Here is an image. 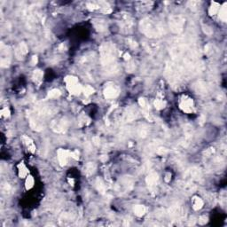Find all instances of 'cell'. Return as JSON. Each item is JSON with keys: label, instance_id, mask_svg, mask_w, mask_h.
I'll list each match as a JSON object with an SVG mask.
<instances>
[{"label": "cell", "instance_id": "obj_8", "mask_svg": "<svg viewBox=\"0 0 227 227\" xmlns=\"http://www.w3.org/2000/svg\"><path fill=\"white\" fill-rule=\"evenodd\" d=\"M51 126L55 132H63L68 129V122L66 118H60L53 121Z\"/></svg>", "mask_w": 227, "mask_h": 227}, {"label": "cell", "instance_id": "obj_11", "mask_svg": "<svg viewBox=\"0 0 227 227\" xmlns=\"http://www.w3.org/2000/svg\"><path fill=\"white\" fill-rule=\"evenodd\" d=\"M118 94L119 91L114 84L107 85L104 90V96L106 99H114L118 96Z\"/></svg>", "mask_w": 227, "mask_h": 227}, {"label": "cell", "instance_id": "obj_7", "mask_svg": "<svg viewBox=\"0 0 227 227\" xmlns=\"http://www.w3.org/2000/svg\"><path fill=\"white\" fill-rule=\"evenodd\" d=\"M11 62V50L8 46H5L2 45L1 47V67L7 68Z\"/></svg>", "mask_w": 227, "mask_h": 227}, {"label": "cell", "instance_id": "obj_18", "mask_svg": "<svg viewBox=\"0 0 227 227\" xmlns=\"http://www.w3.org/2000/svg\"><path fill=\"white\" fill-rule=\"evenodd\" d=\"M195 89L198 93H206L208 89V85L205 82H199L195 85Z\"/></svg>", "mask_w": 227, "mask_h": 227}, {"label": "cell", "instance_id": "obj_14", "mask_svg": "<svg viewBox=\"0 0 227 227\" xmlns=\"http://www.w3.org/2000/svg\"><path fill=\"white\" fill-rule=\"evenodd\" d=\"M158 179H159L158 174L155 173V172H152L147 176L146 182H147V184L149 187H154L156 185L157 182H158Z\"/></svg>", "mask_w": 227, "mask_h": 227}, {"label": "cell", "instance_id": "obj_39", "mask_svg": "<svg viewBox=\"0 0 227 227\" xmlns=\"http://www.w3.org/2000/svg\"><path fill=\"white\" fill-rule=\"evenodd\" d=\"M206 223H208V216H202L199 218V224L200 225H205Z\"/></svg>", "mask_w": 227, "mask_h": 227}, {"label": "cell", "instance_id": "obj_2", "mask_svg": "<svg viewBox=\"0 0 227 227\" xmlns=\"http://www.w3.org/2000/svg\"><path fill=\"white\" fill-rule=\"evenodd\" d=\"M140 30L149 37H158L164 34V28L152 18H145L140 22Z\"/></svg>", "mask_w": 227, "mask_h": 227}, {"label": "cell", "instance_id": "obj_15", "mask_svg": "<svg viewBox=\"0 0 227 227\" xmlns=\"http://www.w3.org/2000/svg\"><path fill=\"white\" fill-rule=\"evenodd\" d=\"M192 204H193V208L194 210H200L203 207L204 202L202 198L198 196H194L192 200Z\"/></svg>", "mask_w": 227, "mask_h": 227}, {"label": "cell", "instance_id": "obj_5", "mask_svg": "<svg viewBox=\"0 0 227 227\" xmlns=\"http://www.w3.org/2000/svg\"><path fill=\"white\" fill-rule=\"evenodd\" d=\"M119 23H120V27L125 32L130 31L133 28V25H134L132 17L130 15H129L128 13H122L120 15Z\"/></svg>", "mask_w": 227, "mask_h": 227}, {"label": "cell", "instance_id": "obj_28", "mask_svg": "<svg viewBox=\"0 0 227 227\" xmlns=\"http://www.w3.org/2000/svg\"><path fill=\"white\" fill-rule=\"evenodd\" d=\"M82 91H83V93L85 94V96H90L91 94H93L94 93V91L95 90L91 87V85H85L83 88V90Z\"/></svg>", "mask_w": 227, "mask_h": 227}, {"label": "cell", "instance_id": "obj_37", "mask_svg": "<svg viewBox=\"0 0 227 227\" xmlns=\"http://www.w3.org/2000/svg\"><path fill=\"white\" fill-rule=\"evenodd\" d=\"M157 154H161V155H163V154H166L168 153V150L166 148H162V147H157V150H156Z\"/></svg>", "mask_w": 227, "mask_h": 227}, {"label": "cell", "instance_id": "obj_29", "mask_svg": "<svg viewBox=\"0 0 227 227\" xmlns=\"http://www.w3.org/2000/svg\"><path fill=\"white\" fill-rule=\"evenodd\" d=\"M137 134L141 137H146L148 134V129L147 127H140L138 129Z\"/></svg>", "mask_w": 227, "mask_h": 227}, {"label": "cell", "instance_id": "obj_34", "mask_svg": "<svg viewBox=\"0 0 227 227\" xmlns=\"http://www.w3.org/2000/svg\"><path fill=\"white\" fill-rule=\"evenodd\" d=\"M10 115V111L7 107H5L1 110V116L2 117H5V118H7L8 116Z\"/></svg>", "mask_w": 227, "mask_h": 227}, {"label": "cell", "instance_id": "obj_38", "mask_svg": "<svg viewBox=\"0 0 227 227\" xmlns=\"http://www.w3.org/2000/svg\"><path fill=\"white\" fill-rule=\"evenodd\" d=\"M205 53L208 55H209V54H211L213 53V47H212L211 45H208V46L205 47Z\"/></svg>", "mask_w": 227, "mask_h": 227}, {"label": "cell", "instance_id": "obj_12", "mask_svg": "<svg viewBox=\"0 0 227 227\" xmlns=\"http://www.w3.org/2000/svg\"><path fill=\"white\" fill-rule=\"evenodd\" d=\"M68 156H70L69 151L64 150V149L58 150V159H59V162L61 166H65L67 164V160H68Z\"/></svg>", "mask_w": 227, "mask_h": 227}, {"label": "cell", "instance_id": "obj_6", "mask_svg": "<svg viewBox=\"0 0 227 227\" xmlns=\"http://www.w3.org/2000/svg\"><path fill=\"white\" fill-rule=\"evenodd\" d=\"M179 107L185 113H192L193 111V107H194L193 99H191L190 97L186 95L182 96V98L179 100Z\"/></svg>", "mask_w": 227, "mask_h": 227}, {"label": "cell", "instance_id": "obj_24", "mask_svg": "<svg viewBox=\"0 0 227 227\" xmlns=\"http://www.w3.org/2000/svg\"><path fill=\"white\" fill-rule=\"evenodd\" d=\"M219 6H220L219 4H217L216 2H213V3L211 4V5H210L209 9H208L209 14H210V15H215L216 12H218V10H219V8H220Z\"/></svg>", "mask_w": 227, "mask_h": 227}, {"label": "cell", "instance_id": "obj_42", "mask_svg": "<svg viewBox=\"0 0 227 227\" xmlns=\"http://www.w3.org/2000/svg\"><path fill=\"white\" fill-rule=\"evenodd\" d=\"M36 62H37V57L33 56L32 57V59H31V64L35 65V64H36Z\"/></svg>", "mask_w": 227, "mask_h": 227}, {"label": "cell", "instance_id": "obj_43", "mask_svg": "<svg viewBox=\"0 0 227 227\" xmlns=\"http://www.w3.org/2000/svg\"><path fill=\"white\" fill-rule=\"evenodd\" d=\"M130 59V54H128V53H125L124 54V59Z\"/></svg>", "mask_w": 227, "mask_h": 227}, {"label": "cell", "instance_id": "obj_10", "mask_svg": "<svg viewBox=\"0 0 227 227\" xmlns=\"http://www.w3.org/2000/svg\"><path fill=\"white\" fill-rule=\"evenodd\" d=\"M169 214L173 219L178 220V219H180V218L185 216V211L179 206H173L170 208Z\"/></svg>", "mask_w": 227, "mask_h": 227}, {"label": "cell", "instance_id": "obj_35", "mask_svg": "<svg viewBox=\"0 0 227 227\" xmlns=\"http://www.w3.org/2000/svg\"><path fill=\"white\" fill-rule=\"evenodd\" d=\"M138 104H139V106H140L142 108H144V109H146L147 107V104L146 100L143 99V98H140V99L138 100Z\"/></svg>", "mask_w": 227, "mask_h": 227}, {"label": "cell", "instance_id": "obj_19", "mask_svg": "<svg viewBox=\"0 0 227 227\" xmlns=\"http://www.w3.org/2000/svg\"><path fill=\"white\" fill-rule=\"evenodd\" d=\"M218 13H219V18L220 20H222L224 22H226V18H227V10H226V3H225L222 7L219 8L218 10Z\"/></svg>", "mask_w": 227, "mask_h": 227}, {"label": "cell", "instance_id": "obj_31", "mask_svg": "<svg viewBox=\"0 0 227 227\" xmlns=\"http://www.w3.org/2000/svg\"><path fill=\"white\" fill-rule=\"evenodd\" d=\"M11 191L12 187L9 184L5 183V184H3V185H2V192H3V193H5V194H9V193H11Z\"/></svg>", "mask_w": 227, "mask_h": 227}, {"label": "cell", "instance_id": "obj_26", "mask_svg": "<svg viewBox=\"0 0 227 227\" xmlns=\"http://www.w3.org/2000/svg\"><path fill=\"white\" fill-rule=\"evenodd\" d=\"M61 95V92L58 89H53L48 92V98L49 99H57Z\"/></svg>", "mask_w": 227, "mask_h": 227}, {"label": "cell", "instance_id": "obj_13", "mask_svg": "<svg viewBox=\"0 0 227 227\" xmlns=\"http://www.w3.org/2000/svg\"><path fill=\"white\" fill-rule=\"evenodd\" d=\"M28 53V46L25 43H21L15 50V56L18 59H22Z\"/></svg>", "mask_w": 227, "mask_h": 227}, {"label": "cell", "instance_id": "obj_20", "mask_svg": "<svg viewBox=\"0 0 227 227\" xmlns=\"http://www.w3.org/2000/svg\"><path fill=\"white\" fill-rule=\"evenodd\" d=\"M18 170H19V176H20L21 178H25V177L28 176L29 170L27 169V167L24 165L23 162H21V163L18 165Z\"/></svg>", "mask_w": 227, "mask_h": 227}, {"label": "cell", "instance_id": "obj_27", "mask_svg": "<svg viewBox=\"0 0 227 227\" xmlns=\"http://www.w3.org/2000/svg\"><path fill=\"white\" fill-rule=\"evenodd\" d=\"M25 186H26L27 190H29L34 186V178L31 176L27 177V179H26V182H25Z\"/></svg>", "mask_w": 227, "mask_h": 227}, {"label": "cell", "instance_id": "obj_30", "mask_svg": "<svg viewBox=\"0 0 227 227\" xmlns=\"http://www.w3.org/2000/svg\"><path fill=\"white\" fill-rule=\"evenodd\" d=\"M165 105H166V103L165 101H163L162 100H156L155 101H154V106H155V107L157 108V109H163L164 107H165Z\"/></svg>", "mask_w": 227, "mask_h": 227}, {"label": "cell", "instance_id": "obj_21", "mask_svg": "<svg viewBox=\"0 0 227 227\" xmlns=\"http://www.w3.org/2000/svg\"><path fill=\"white\" fill-rule=\"evenodd\" d=\"M96 169V165L93 162H89L84 166V173L86 176H90L91 174H93V172L95 171Z\"/></svg>", "mask_w": 227, "mask_h": 227}, {"label": "cell", "instance_id": "obj_33", "mask_svg": "<svg viewBox=\"0 0 227 227\" xmlns=\"http://www.w3.org/2000/svg\"><path fill=\"white\" fill-rule=\"evenodd\" d=\"M127 44L130 46V47H131V48H136L137 47V43L136 42V40H134V39H132V38H129L128 40H127Z\"/></svg>", "mask_w": 227, "mask_h": 227}, {"label": "cell", "instance_id": "obj_32", "mask_svg": "<svg viewBox=\"0 0 227 227\" xmlns=\"http://www.w3.org/2000/svg\"><path fill=\"white\" fill-rule=\"evenodd\" d=\"M188 6H189L192 10L198 9V7L200 6V2H197V1H190V2H188Z\"/></svg>", "mask_w": 227, "mask_h": 227}, {"label": "cell", "instance_id": "obj_40", "mask_svg": "<svg viewBox=\"0 0 227 227\" xmlns=\"http://www.w3.org/2000/svg\"><path fill=\"white\" fill-rule=\"evenodd\" d=\"M92 143L95 145V146H99L100 144V138L99 137H93L92 138Z\"/></svg>", "mask_w": 227, "mask_h": 227}, {"label": "cell", "instance_id": "obj_22", "mask_svg": "<svg viewBox=\"0 0 227 227\" xmlns=\"http://www.w3.org/2000/svg\"><path fill=\"white\" fill-rule=\"evenodd\" d=\"M134 213L137 216H142L146 213V208L143 205H137L134 207Z\"/></svg>", "mask_w": 227, "mask_h": 227}, {"label": "cell", "instance_id": "obj_9", "mask_svg": "<svg viewBox=\"0 0 227 227\" xmlns=\"http://www.w3.org/2000/svg\"><path fill=\"white\" fill-rule=\"evenodd\" d=\"M133 186V180L130 178H123L121 182L117 185V190L119 192H124V193H126V192H129Z\"/></svg>", "mask_w": 227, "mask_h": 227}, {"label": "cell", "instance_id": "obj_1", "mask_svg": "<svg viewBox=\"0 0 227 227\" xmlns=\"http://www.w3.org/2000/svg\"><path fill=\"white\" fill-rule=\"evenodd\" d=\"M101 62L106 68V71L114 74L117 71V66L114 64L115 58V49L114 46L110 43H105L100 47Z\"/></svg>", "mask_w": 227, "mask_h": 227}, {"label": "cell", "instance_id": "obj_3", "mask_svg": "<svg viewBox=\"0 0 227 227\" xmlns=\"http://www.w3.org/2000/svg\"><path fill=\"white\" fill-rule=\"evenodd\" d=\"M170 28L171 31L176 34L181 33L184 29V26L185 23V18L181 15H172L170 17Z\"/></svg>", "mask_w": 227, "mask_h": 227}, {"label": "cell", "instance_id": "obj_17", "mask_svg": "<svg viewBox=\"0 0 227 227\" xmlns=\"http://www.w3.org/2000/svg\"><path fill=\"white\" fill-rule=\"evenodd\" d=\"M93 24L96 28V29L98 31H104L106 30L107 29V23L104 20H100V19H97V20H94L93 21Z\"/></svg>", "mask_w": 227, "mask_h": 227}, {"label": "cell", "instance_id": "obj_36", "mask_svg": "<svg viewBox=\"0 0 227 227\" xmlns=\"http://www.w3.org/2000/svg\"><path fill=\"white\" fill-rule=\"evenodd\" d=\"M70 157L76 160L79 159V152L78 151H74V152H69Z\"/></svg>", "mask_w": 227, "mask_h": 227}, {"label": "cell", "instance_id": "obj_41", "mask_svg": "<svg viewBox=\"0 0 227 227\" xmlns=\"http://www.w3.org/2000/svg\"><path fill=\"white\" fill-rule=\"evenodd\" d=\"M203 30H204V32L206 33V34H208V35H211L212 34V29L209 28V27H204V29H203Z\"/></svg>", "mask_w": 227, "mask_h": 227}, {"label": "cell", "instance_id": "obj_23", "mask_svg": "<svg viewBox=\"0 0 227 227\" xmlns=\"http://www.w3.org/2000/svg\"><path fill=\"white\" fill-rule=\"evenodd\" d=\"M96 187L98 189V191L100 193H105L106 190H107V186L106 185L104 184V182L100 179V178H97L96 180Z\"/></svg>", "mask_w": 227, "mask_h": 227}, {"label": "cell", "instance_id": "obj_25", "mask_svg": "<svg viewBox=\"0 0 227 227\" xmlns=\"http://www.w3.org/2000/svg\"><path fill=\"white\" fill-rule=\"evenodd\" d=\"M43 76L44 74L41 70H35L33 73V79L36 83H40L42 81Z\"/></svg>", "mask_w": 227, "mask_h": 227}, {"label": "cell", "instance_id": "obj_16", "mask_svg": "<svg viewBox=\"0 0 227 227\" xmlns=\"http://www.w3.org/2000/svg\"><path fill=\"white\" fill-rule=\"evenodd\" d=\"M22 138L24 144L27 146V147H28V149H29V152H31L32 154H34L35 152H36V147H35L33 141L31 140V138L27 136H22Z\"/></svg>", "mask_w": 227, "mask_h": 227}, {"label": "cell", "instance_id": "obj_4", "mask_svg": "<svg viewBox=\"0 0 227 227\" xmlns=\"http://www.w3.org/2000/svg\"><path fill=\"white\" fill-rule=\"evenodd\" d=\"M65 83L67 84V89L71 94L79 95L80 92L83 90L82 86L80 85V83H78V80L75 76H68L65 78Z\"/></svg>", "mask_w": 227, "mask_h": 227}]
</instances>
